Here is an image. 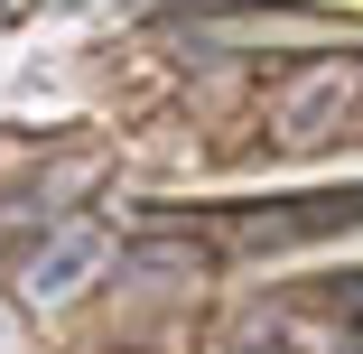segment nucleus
I'll use <instances>...</instances> for the list:
<instances>
[{"mask_svg": "<svg viewBox=\"0 0 363 354\" xmlns=\"http://www.w3.org/2000/svg\"><path fill=\"white\" fill-rule=\"evenodd\" d=\"M354 103H363V65L354 56H317V65H298L279 84L270 131H279V150H326V140L354 131Z\"/></svg>", "mask_w": 363, "mask_h": 354, "instance_id": "1", "label": "nucleus"}, {"mask_svg": "<svg viewBox=\"0 0 363 354\" xmlns=\"http://www.w3.org/2000/svg\"><path fill=\"white\" fill-rule=\"evenodd\" d=\"M94 270H103V233H56L47 261H28V299H65V289L94 280Z\"/></svg>", "mask_w": 363, "mask_h": 354, "instance_id": "3", "label": "nucleus"}, {"mask_svg": "<svg viewBox=\"0 0 363 354\" xmlns=\"http://www.w3.org/2000/svg\"><path fill=\"white\" fill-rule=\"evenodd\" d=\"M0 10H19V0H0Z\"/></svg>", "mask_w": 363, "mask_h": 354, "instance_id": "6", "label": "nucleus"}, {"mask_svg": "<svg viewBox=\"0 0 363 354\" xmlns=\"http://www.w3.org/2000/svg\"><path fill=\"white\" fill-rule=\"evenodd\" d=\"M345 224H363V187H335V196H279V205H233V215H224V233L252 243V252L326 243V233H345Z\"/></svg>", "mask_w": 363, "mask_h": 354, "instance_id": "2", "label": "nucleus"}, {"mask_svg": "<svg viewBox=\"0 0 363 354\" xmlns=\"http://www.w3.org/2000/svg\"><path fill=\"white\" fill-rule=\"evenodd\" d=\"M0 354H10V308H0Z\"/></svg>", "mask_w": 363, "mask_h": 354, "instance_id": "5", "label": "nucleus"}, {"mask_svg": "<svg viewBox=\"0 0 363 354\" xmlns=\"http://www.w3.org/2000/svg\"><path fill=\"white\" fill-rule=\"evenodd\" d=\"M214 354H317V345H308L298 326H279V317H242V326L214 345Z\"/></svg>", "mask_w": 363, "mask_h": 354, "instance_id": "4", "label": "nucleus"}]
</instances>
